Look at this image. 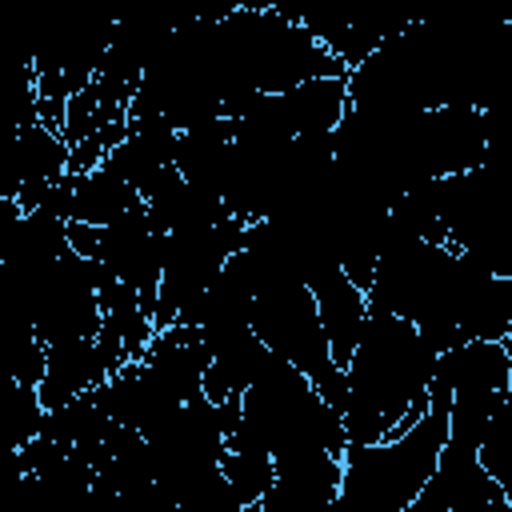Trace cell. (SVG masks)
Instances as JSON below:
<instances>
[{"instance_id":"6da1fadb","label":"cell","mask_w":512,"mask_h":512,"mask_svg":"<svg viewBox=\"0 0 512 512\" xmlns=\"http://www.w3.org/2000/svg\"><path fill=\"white\" fill-rule=\"evenodd\" d=\"M432 368L436 348L408 320L368 304L360 340L344 364L340 424L348 444H372L408 432L428 408Z\"/></svg>"},{"instance_id":"7a4b0ae2","label":"cell","mask_w":512,"mask_h":512,"mask_svg":"<svg viewBox=\"0 0 512 512\" xmlns=\"http://www.w3.org/2000/svg\"><path fill=\"white\" fill-rule=\"evenodd\" d=\"M448 392L428 384L424 416L392 436L372 444H348L340 452V480L332 512H404L428 484L440 448L448 440Z\"/></svg>"},{"instance_id":"3957f363","label":"cell","mask_w":512,"mask_h":512,"mask_svg":"<svg viewBox=\"0 0 512 512\" xmlns=\"http://www.w3.org/2000/svg\"><path fill=\"white\" fill-rule=\"evenodd\" d=\"M228 448H260L272 460L328 452L340 460L348 448L340 412L320 400V392L276 352L268 356L256 384L240 396L236 428L228 432Z\"/></svg>"},{"instance_id":"277c9868","label":"cell","mask_w":512,"mask_h":512,"mask_svg":"<svg viewBox=\"0 0 512 512\" xmlns=\"http://www.w3.org/2000/svg\"><path fill=\"white\" fill-rule=\"evenodd\" d=\"M248 328L256 332V340L276 352L280 360H288L296 372H304V380L320 392L324 404H332L340 412L344 404V372L336 368L312 292L304 280L296 276H260L252 284V308H248Z\"/></svg>"},{"instance_id":"5b68a950","label":"cell","mask_w":512,"mask_h":512,"mask_svg":"<svg viewBox=\"0 0 512 512\" xmlns=\"http://www.w3.org/2000/svg\"><path fill=\"white\" fill-rule=\"evenodd\" d=\"M240 240H244V224L232 216L212 228L164 236V272H160V288H156L152 328L176 324L200 300V292L216 280V272L228 264V256L240 252Z\"/></svg>"},{"instance_id":"8992f818","label":"cell","mask_w":512,"mask_h":512,"mask_svg":"<svg viewBox=\"0 0 512 512\" xmlns=\"http://www.w3.org/2000/svg\"><path fill=\"white\" fill-rule=\"evenodd\" d=\"M348 108L344 96V76H324V80H304L284 92L252 96L240 116H232V136L236 140H296V136H316L332 132Z\"/></svg>"},{"instance_id":"52a82bcc","label":"cell","mask_w":512,"mask_h":512,"mask_svg":"<svg viewBox=\"0 0 512 512\" xmlns=\"http://www.w3.org/2000/svg\"><path fill=\"white\" fill-rule=\"evenodd\" d=\"M304 32L348 72L360 60H368L380 44L400 36L412 16H392V12H296Z\"/></svg>"},{"instance_id":"ba28073f","label":"cell","mask_w":512,"mask_h":512,"mask_svg":"<svg viewBox=\"0 0 512 512\" xmlns=\"http://www.w3.org/2000/svg\"><path fill=\"white\" fill-rule=\"evenodd\" d=\"M448 512H512V496L480 468L476 444L448 436L440 460L424 484Z\"/></svg>"},{"instance_id":"9c48e42d","label":"cell","mask_w":512,"mask_h":512,"mask_svg":"<svg viewBox=\"0 0 512 512\" xmlns=\"http://www.w3.org/2000/svg\"><path fill=\"white\" fill-rule=\"evenodd\" d=\"M308 292H312V304H316V316H320V328H324V340H328V352L336 360V368L344 372L356 340H360V328H364V316H368V296L344 276V268L336 260L328 264H316L308 276H304Z\"/></svg>"},{"instance_id":"30bf717a","label":"cell","mask_w":512,"mask_h":512,"mask_svg":"<svg viewBox=\"0 0 512 512\" xmlns=\"http://www.w3.org/2000/svg\"><path fill=\"white\" fill-rule=\"evenodd\" d=\"M272 484L260 496V504L244 512H332L336 480H340V460L328 452H308V456H288L272 460Z\"/></svg>"},{"instance_id":"8fae6325","label":"cell","mask_w":512,"mask_h":512,"mask_svg":"<svg viewBox=\"0 0 512 512\" xmlns=\"http://www.w3.org/2000/svg\"><path fill=\"white\" fill-rule=\"evenodd\" d=\"M116 368L108 364V356L100 352L96 336L92 340H60V344H48L44 352V376L36 384V396H40V408L44 412H56L88 392H96Z\"/></svg>"},{"instance_id":"7c38bea8","label":"cell","mask_w":512,"mask_h":512,"mask_svg":"<svg viewBox=\"0 0 512 512\" xmlns=\"http://www.w3.org/2000/svg\"><path fill=\"white\" fill-rule=\"evenodd\" d=\"M432 384L452 392H512V340H464L448 352H436Z\"/></svg>"},{"instance_id":"4fadbf2b","label":"cell","mask_w":512,"mask_h":512,"mask_svg":"<svg viewBox=\"0 0 512 512\" xmlns=\"http://www.w3.org/2000/svg\"><path fill=\"white\" fill-rule=\"evenodd\" d=\"M144 216V200L108 168H92L84 176H72V208L68 224H88V228H112L120 220Z\"/></svg>"},{"instance_id":"5bb4252c","label":"cell","mask_w":512,"mask_h":512,"mask_svg":"<svg viewBox=\"0 0 512 512\" xmlns=\"http://www.w3.org/2000/svg\"><path fill=\"white\" fill-rule=\"evenodd\" d=\"M228 156H232V120L228 116H216V120H208V124L188 128V132L176 136V172L188 184H196V188H204L212 196L220 188V176L228 168Z\"/></svg>"},{"instance_id":"9a60e30c","label":"cell","mask_w":512,"mask_h":512,"mask_svg":"<svg viewBox=\"0 0 512 512\" xmlns=\"http://www.w3.org/2000/svg\"><path fill=\"white\" fill-rule=\"evenodd\" d=\"M44 352L48 344L36 336L32 316L0 304V372L12 376L16 384L36 388L44 376Z\"/></svg>"},{"instance_id":"2e32d148","label":"cell","mask_w":512,"mask_h":512,"mask_svg":"<svg viewBox=\"0 0 512 512\" xmlns=\"http://www.w3.org/2000/svg\"><path fill=\"white\" fill-rule=\"evenodd\" d=\"M220 472H224L232 496H236L244 508H252V504H260V496L268 492L276 468H272V456L260 452V448H228L224 460H220Z\"/></svg>"},{"instance_id":"e0dca14e","label":"cell","mask_w":512,"mask_h":512,"mask_svg":"<svg viewBox=\"0 0 512 512\" xmlns=\"http://www.w3.org/2000/svg\"><path fill=\"white\" fill-rule=\"evenodd\" d=\"M476 460L512 496V400L488 420V428H484V436L476 444Z\"/></svg>"}]
</instances>
